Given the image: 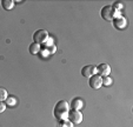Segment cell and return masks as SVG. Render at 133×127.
Returning <instances> with one entry per match:
<instances>
[{"mask_svg": "<svg viewBox=\"0 0 133 127\" xmlns=\"http://www.w3.org/2000/svg\"><path fill=\"white\" fill-rule=\"evenodd\" d=\"M70 104H68L66 100H60L55 104L54 110H53V114L57 119L60 121V120H66L67 119L68 112H70Z\"/></svg>", "mask_w": 133, "mask_h": 127, "instance_id": "cell-1", "label": "cell"}, {"mask_svg": "<svg viewBox=\"0 0 133 127\" xmlns=\"http://www.w3.org/2000/svg\"><path fill=\"white\" fill-rule=\"evenodd\" d=\"M48 39H50V35L46 30H38L33 33V41L35 44H39V45L45 44Z\"/></svg>", "mask_w": 133, "mask_h": 127, "instance_id": "cell-2", "label": "cell"}, {"mask_svg": "<svg viewBox=\"0 0 133 127\" xmlns=\"http://www.w3.org/2000/svg\"><path fill=\"white\" fill-rule=\"evenodd\" d=\"M67 119L72 122L73 125H79L83 121V113L80 111H75V110H70L67 115Z\"/></svg>", "mask_w": 133, "mask_h": 127, "instance_id": "cell-3", "label": "cell"}, {"mask_svg": "<svg viewBox=\"0 0 133 127\" xmlns=\"http://www.w3.org/2000/svg\"><path fill=\"white\" fill-rule=\"evenodd\" d=\"M88 85L92 90H99L103 86V77H100L99 74H94L91 78H88Z\"/></svg>", "mask_w": 133, "mask_h": 127, "instance_id": "cell-4", "label": "cell"}, {"mask_svg": "<svg viewBox=\"0 0 133 127\" xmlns=\"http://www.w3.org/2000/svg\"><path fill=\"white\" fill-rule=\"evenodd\" d=\"M94 74H98L97 72V67L93 65H86L81 68V75L85 78H91L92 75Z\"/></svg>", "mask_w": 133, "mask_h": 127, "instance_id": "cell-5", "label": "cell"}, {"mask_svg": "<svg viewBox=\"0 0 133 127\" xmlns=\"http://www.w3.org/2000/svg\"><path fill=\"white\" fill-rule=\"evenodd\" d=\"M100 15L104 20L112 21L113 20V8H112V6H104V7L101 8Z\"/></svg>", "mask_w": 133, "mask_h": 127, "instance_id": "cell-6", "label": "cell"}, {"mask_svg": "<svg viewBox=\"0 0 133 127\" xmlns=\"http://www.w3.org/2000/svg\"><path fill=\"white\" fill-rule=\"evenodd\" d=\"M97 72L100 77H108L111 73V67L108 64H100V65L97 66Z\"/></svg>", "mask_w": 133, "mask_h": 127, "instance_id": "cell-7", "label": "cell"}, {"mask_svg": "<svg viewBox=\"0 0 133 127\" xmlns=\"http://www.w3.org/2000/svg\"><path fill=\"white\" fill-rule=\"evenodd\" d=\"M83 106H84V101L80 98H74L70 104L71 110H75V111H80L83 108Z\"/></svg>", "mask_w": 133, "mask_h": 127, "instance_id": "cell-8", "label": "cell"}, {"mask_svg": "<svg viewBox=\"0 0 133 127\" xmlns=\"http://www.w3.org/2000/svg\"><path fill=\"white\" fill-rule=\"evenodd\" d=\"M114 21H113V25L116 26L117 28H119V30H123L124 27H126V19L124 17H120L118 18V19H113Z\"/></svg>", "mask_w": 133, "mask_h": 127, "instance_id": "cell-9", "label": "cell"}, {"mask_svg": "<svg viewBox=\"0 0 133 127\" xmlns=\"http://www.w3.org/2000/svg\"><path fill=\"white\" fill-rule=\"evenodd\" d=\"M40 50H41L40 45H39V44H35V42H32L30 45V47H28V51L31 52V54H34V55L40 52Z\"/></svg>", "mask_w": 133, "mask_h": 127, "instance_id": "cell-10", "label": "cell"}, {"mask_svg": "<svg viewBox=\"0 0 133 127\" xmlns=\"http://www.w3.org/2000/svg\"><path fill=\"white\" fill-rule=\"evenodd\" d=\"M1 6L4 7V10L10 11L14 7V1L13 0H3L1 1Z\"/></svg>", "mask_w": 133, "mask_h": 127, "instance_id": "cell-11", "label": "cell"}, {"mask_svg": "<svg viewBox=\"0 0 133 127\" xmlns=\"http://www.w3.org/2000/svg\"><path fill=\"white\" fill-rule=\"evenodd\" d=\"M7 98H8L7 91H6L4 87H0V101H5Z\"/></svg>", "mask_w": 133, "mask_h": 127, "instance_id": "cell-12", "label": "cell"}, {"mask_svg": "<svg viewBox=\"0 0 133 127\" xmlns=\"http://www.w3.org/2000/svg\"><path fill=\"white\" fill-rule=\"evenodd\" d=\"M59 127H73V124L68 119L60 120V121H59Z\"/></svg>", "mask_w": 133, "mask_h": 127, "instance_id": "cell-13", "label": "cell"}, {"mask_svg": "<svg viewBox=\"0 0 133 127\" xmlns=\"http://www.w3.org/2000/svg\"><path fill=\"white\" fill-rule=\"evenodd\" d=\"M112 8L116 11H119V12H121V10L124 8V4L120 3V1H117V3H114L112 5Z\"/></svg>", "mask_w": 133, "mask_h": 127, "instance_id": "cell-14", "label": "cell"}, {"mask_svg": "<svg viewBox=\"0 0 133 127\" xmlns=\"http://www.w3.org/2000/svg\"><path fill=\"white\" fill-rule=\"evenodd\" d=\"M5 101H6V104L10 105V106H13V105L17 104V100H15V98H14V97H8L7 99L5 100Z\"/></svg>", "mask_w": 133, "mask_h": 127, "instance_id": "cell-15", "label": "cell"}, {"mask_svg": "<svg viewBox=\"0 0 133 127\" xmlns=\"http://www.w3.org/2000/svg\"><path fill=\"white\" fill-rule=\"evenodd\" d=\"M111 84H112V79H111L110 77H104L103 78V85H105V86H110Z\"/></svg>", "mask_w": 133, "mask_h": 127, "instance_id": "cell-16", "label": "cell"}, {"mask_svg": "<svg viewBox=\"0 0 133 127\" xmlns=\"http://www.w3.org/2000/svg\"><path fill=\"white\" fill-rule=\"evenodd\" d=\"M5 110H6V104H5V101H0V113L5 112Z\"/></svg>", "mask_w": 133, "mask_h": 127, "instance_id": "cell-17", "label": "cell"}]
</instances>
